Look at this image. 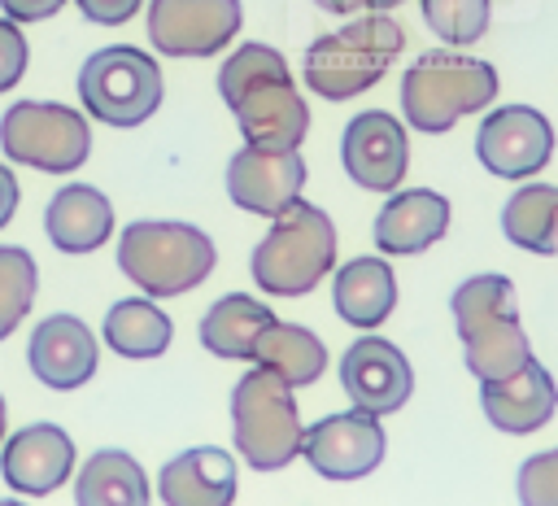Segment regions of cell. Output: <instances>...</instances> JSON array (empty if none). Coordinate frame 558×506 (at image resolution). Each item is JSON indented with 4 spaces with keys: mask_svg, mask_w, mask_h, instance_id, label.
I'll list each match as a JSON object with an SVG mask.
<instances>
[{
    "mask_svg": "<svg viewBox=\"0 0 558 506\" xmlns=\"http://www.w3.org/2000/svg\"><path fill=\"white\" fill-rule=\"evenodd\" d=\"M488 17H493L488 0H423V22L449 48H466V44L484 39Z\"/></svg>",
    "mask_w": 558,
    "mask_h": 506,
    "instance_id": "29",
    "label": "cell"
},
{
    "mask_svg": "<svg viewBox=\"0 0 558 506\" xmlns=\"http://www.w3.org/2000/svg\"><path fill=\"white\" fill-rule=\"evenodd\" d=\"M340 161L362 192H397L410 166L405 126L388 109H362L340 135Z\"/></svg>",
    "mask_w": 558,
    "mask_h": 506,
    "instance_id": "13",
    "label": "cell"
},
{
    "mask_svg": "<svg viewBox=\"0 0 558 506\" xmlns=\"http://www.w3.org/2000/svg\"><path fill=\"white\" fill-rule=\"evenodd\" d=\"M340 384L349 401L366 414H392L414 393V371L405 353L384 336H357L340 358Z\"/></svg>",
    "mask_w": 558,
    "mask_h": 506,
    "instance_id": "14",
    "label": "cell"
},
{
    "mask_svg": "<svg viewBox=\"0 0 558 506\" xmlns=\"http://www.w3.org/2000/svg\"><path fill=\"white\" fill-rule=\"evenodd\" d=\"M318 9H327V13H336V17H353V13H366L371 9V0H314Z\"/></svg>",
    "mask_w": 558,
    "mask_h": 506,
    "instance_id": "35",
    "label": "cell"
},
{
    "mask_svg": "<svg viewBox=\"0 0 558 506\" xmlns=\"http://www.w3.org/2000/svg\"><path fill=\"white\" fill-rule=\"evenodd\" d=\"M161 65L131 48V44H113V48H96L87 52V61L78 65V100L87 109V118L109 122V126H140L157 113L161 105Z\"/></svg>",
    "mask_w": 558,
    "mask_h": 506,
    "instance_id": "8",
    "label": "cell"
},
{
    "mask_svg": "<svg viewBox=\"0 0 558 506\" xmlns=\"http://www.w3.org/2000/svg\"><path fill=\"white\" fill-rule=\"evenodd\" d=\"M35 288H39L35 257L22 244H0V340L31 314Z\"/></svg>",
    "mask_w": 558,
    "mask_h": 506,
    "instance_id": "28",
    "label": "cell"
},
{
    "mask_svg": "<svg viewBox=\"0 0 558 506\" xmlns=\"http://www.w3.org/2000/svg\"><path fill=\"white\" fill-rule=\"evenodd\" d=\"M26 362H31V375H35L44 388L70 393V388H78V384H87V380L96 375L100 345H96L92 327H87L78 314H48V318L31 332Z\"/></svg>",
    "mask_w": 558,
    "mask_h": 506,
    "instance_id": "17",
    "label": "cell"
},
{
    "mask_svg": "<svg viewBox=\"0 0 558 506\" xmlns=\"http://www.w3.org/2000/svg\"><path fill=\"white\" fill-rule=\"evenodd\" d=\"M401 48H405V31L392 17L366 9L362 17L318 35L305 48V87H314L323 100H349L375 87Z\"/></svg>",
    "mask_w": 558,
    "mask_h": 506,
    "instance_id": "5",
    "label": "cell"
},
{
    "mask_svg": "<svg viewBox=\"0 0 558 506\" xmlns=\"http://www.w3.org/2000/svg\"><path fill=\"white\" fill-rule=\"evenodd\" d=\"M148 44L166 57L222 52L240 31V0H148Z\"/></svg>",
    "mask_w": 558,
    "mask_h": 506,
    "instance_id": "12",
    "label": "cell"
},
{
    "mask_svg": "<svg viewBox=\"0 0 558 506\" xmlns=\"http://www.w3.org/2000/svg\"><path fill=\"white\" fill-rule=\"evenodd\" d=\"M44 231L61 253H96L113 236V205L92 183H65L44 205Z\"/></svg>",
    "mask_w": 558,
    "mask_h": 506,
    "instance_id": "21",
    "label": "cell"
},
{
    "mask_svg": "<svg viewBox=\"0 0 558 506\" xmlns=\"http://www.w3.org/2000/svg\"><path fill=\"white\" fill-rule=\"evenodd\" d=\"M74 471V441L57 423H26L0 441V475L13 493H57Z\"/></svg>",
    "mask_w": 558,
    "mask_h": 506,
    "instance_id": "16",
    "label": "cell"
},
{
    "mask_svg": "<svg viewBox=\"0 0 558 506\" xmlns=\"http://www.w3.org/2000/svg\"><path fill=\"white\" fill-rule=\"evenodd\" d=\"M65 0H0L4 17L13 22H44V17H57Z\"/></svg>",
    "mask_w": 558,
    "mask_h": 506,
    "instance_id": "33",
    "label": "cell"
},
{
    "mask_svg": "<svg viewBox=\"0 0 558 506\" xmlns=\"http://www.w3.org/2000/svg\"><path fill=\"white\" fill-rule=\"evenodd\" d=\"M519 502L523 506H558V449L532 454L519 467Z\"/></svg>",
    "mask_w": 558,
    "mask_h": 506,
    "instance_id": "30",
    "label": "cell"
},
{
    "mask_svg": "<svg viewBox=\"0 0 558 506\" xmlns=\"http://www.w3.org/2000/svg\"><path fill=\"white\" fill-rule=\"evenodd\" d=\"M218 262L214 240L192 222L140 218L118 236V266L144 297H183L209 279Z\"/></svg>",
    "mask_w": 558,
    "mask_h": 506,
    "instance_id": "4",
    "label": "cell"
},
{
    "mask_svg": "<svg viewBox=\"0 0 558 506\" xmlns=\"http://www.w3.org/2000/svg\"><path fill=\"white\" fill-rule=\"evenodd\" d=\"M397 4H405V0H371L375 13H388V9H397Z\"/></svg>",
    "mask_w": 558,
    "mask_h": 506,
    "instance_id": "36",
    "label": "cell"
},
{
    "mask_svg": "<svg viewBox=\"0 0 558 506\" xmlns=\"http://www.w3.org/2000/svg\"><path fill=\"white\" fill-rule=\"evenodd\" d=\"M275 323L270 305L244 297V292H227L218 297L205 318H201V345L214 353V358H231V362H244L257 345V336Z\"/></svg>",
    "mask_w": 558,
    "mask_h": 506,
    "instance_id": "24",
    "label": "cell"
},
{
    "mask_svg": "<svg viewBox=\"0 0 558 506\" xmlns=\"http://www.w3.org/2000/svg\"><path fill=\"white\" fill-rule=\"evenodd\" d=\"M480 406L497 432L527 436V432L545 427L549 414L558 410V384L536 358H527L506 380H480Z\"/></svg>",
    "mask_w": 558,
    "mask_h": 506,
    "instance_id": "18",
    "label": "cell"
},
{
    "mask_svg": "<svg viewBox=\"0 0 558 506\" xmlns=\"http://www.w3.org/2000/svg\"><path fill=\"white\" fill-rule=\"evenodd\" d=\"M501 231L510 244L527 253H554L558 249V188L554 183H523L501 205Z\"/></svg>",
    "mask_w": 558,
    "mask_h": 506,
    "instance_id": "27",
    "label": "cell"
},
{
    "mask_svg": "<svg viewBox=\"0 0 558 506\" xmlns=\"http://www.w3.org/2000/svg\"><path fill=\"white\" fill-rule=\"evenodd\" d=\"M26 57H31V48H26L22 26L13 17H0V92L17 87V79L26 74Z\"/></svg>",
    "mask_w": 558,
    "mask_h": 506,
    "instance_id": "31",
    "label": "cell"
},
{
    "mask_svg": "<svg viewBox=\"0 0 558 506\" xmlns=\"http://www.w3.org/2000/svg\"><path fill=\"white\" fill-rule=\"evenodd\" d=\"M305 188V157L296 148H262L244 144L227 161V196L262 218H275Z\"/></svg>",
    "mask_w": 558,
    "mask_h": 506,
    "instance_id": "15",
    "label": "cell"
},
{
    "mask_svg": "<svg viewBox=\"0 0 558 506\" xmlns=\"http://www.w3.org/2000/svg\"><path fill=\"white\" fill-rule=\"evenodd\" d=\"M248 362L275 371L288 388H305V384H314V380L323 375V366H327V345H323L310 327H301V323H279V318H275V323L257 336Z\"/></svg>",
    "mask_w": 558,
    "mask_h": 506,
    "instance_id": "23",
    "label": "cell"
},
{
    "mask_svg": "<svg viewBox=\"0 0 558 506\" xmlns=\"http://www.w3.org/2000/svg\"><path fill=\"white\" fill-rule=\"evenodd\" d=\"M331 301L349 327L375 332L397 305V275L384 257H353V262L336 266Z\"/></svg>",
    "mask_w": 558,
    "mask_h": 506,
    "instance_id": "22",
    "label": "cell"
},
{
    "mask_svg": "<svg viewBox=\"0 0 558 506\" xmlns=\"http://www.w3.org/2000/svg\"><path fill=\"white\" fill-rule=\"evenodd\" d=\"M449 310L458 323L462 358L475 380H506L532 358L519 301H514V284L506 275L462 279L449 297Z\"/></svg>",
    "mask_w": 558,
    "mask_h": 506,
    "instance_id": "2",
    "label": "cell"
},
{
    "mask_svg": "<svg viewBox=\"0 0 558 506\" xmlns=\"http://www.w3.org/2000/svg\"><path fill=\"white\" fill-rule=\"evenodd\" d=\"M157 497L166 506H227L235 497V458L218 445L183 449L161 467Z\"/></svg>",
    "mask_w": 558,
    "mask_h": 506,
    "instance_id": "20",
    "label": "cell"
},
{
    "mask_svg": "<svg viewBox=\"0 0 558 506\" xmlns=\"http://www.w3.org/2000/svg\"><path fill=\"white\" fill-rule=\"evenodd\" d=\"M231 432L235 449L253 471H283L301 454V414L292 401V388L266 371L253 366L231 388Z\"/></svg>",
    "mask_w": 558,
    "mask_h": 506,
    "instance_id": "7",
    "label": "cell"
},
{
    "mask_svg": "<svg viewBox=\"0 0 558 506\" xmlns=\"http://www.w3.org/2000/svg\"><path fill=\"white\" fill-rule=\"evenodd\" d=\"M105 345L122 358H161L170 349V314L153 297H126L113 301L105 314Z\"/></svg>",
    "mask_w": 558,
    "mask_h": 506,
    "instance_id": "26",
    "label": "cell"
},
{
    "mask_svg": "<svg viewBox=\"0 0 558 506\" xmlns=\"http://www.w3.org/2000/svg\"><path fill=\"white\" fill-rule=\"evenodd\" d=\"M0 441H4V397H0Z\"/></svg>",
    "mask_w": 558,
    "mask_h": 506,
    "instance_id": "37",
    "label": "cell"
},
{
    "mask_svg": "<svg viewBox=\"0 0 558 506\" xmlns=\"http://www.w3.org/2000/svg\"><path fill=\"white\" fill-rule=\"evenodd\" d=\"M218 96L235 113L244 144L301 148L310 131V109L292 83L288 61L270 44H240L218 70Z\"/></svg>",
    "mask_w": 558,
    "mask_h": 506,
    "instance_id": "1",
    "label": "cell"
},
{
    "mask_svg": "<svg viewBox=\"0 0 558 506\" xmlns=\"http://www.w3.org/2000/svg\"><path fill=\"white\" fill-rule=\"evenodd\" d=\"M384 454H388V441H384L379 414H366L357 406L327 414L301 432V458L323 480H362L384 462Z\"/></svg>",
    "mask_w": 558,
    "mask_h": 506,
    "instance_id": "10",
    "label": "cell"
},
{
    "mask_svg": "<svg viewBox=\"0 0 558 506\" xmlns=\"http://www.w3.org/2000/svg\"><path fill=\"white\" fill-rule=\"evenodd\" d=\"M475 157L497 179H527L554 157V126L532 105H501L480 122Z\"/></svg>",
    "mask_w": 558,
    "mask_h": 506,
    "instance_id": "11",
    "label": "cell"
},
{
    "mask_svg": "<svg viewBox=\"0 0 558 506\" xmlns=\"http://www.w3.org/2000/svg\"><path fill=\"white\" fill-rule=\"evenodd\" d=\"M74 4H78V13H83L87 22H96V26H122V22H131V17L140 13L144 0H74Z\"/></svg>",
    "mask_w": 558,
    "mask_h": 506,
    "instance_id": "32",
    "label": "cell"
},
{
    "mask_svg": "<svg viewBox=\"0 0 558 506\" xmlns=\"http://www.w3.org/2000/svg\"><path fill=\"white\" fill-rule=\"evenodd\" d=\"M497 96V70L466 52H418L410 70L401 74V113L414 131L440 135L458 118L488 109Z\"/></svg>",
    "mask_w": 558,
    "mask_h": 506,
    "instance_id": "6",
    "label": "cell"
},
{
    "mask_svg": "<svg viewBox=\"0 0 558 506\" xmlns=\"http://www.w3.org/2000/svg\"><path fill=\"white\" fill-rule=\"evenodd\" d=\"M331 266H336V227L318 205L301 196L275 214L270 231L257 240L248 257L253 284L270 297H305L323 284Z\"/></svg>",
    "mask_w": 558,
    "mask_h": 506,
    "instance_id": "3",
    "label": "cell"
},
{
    "mask_svg": "<svg viewBox=\"0 0 558 506\" xmlns=\"http://www.w3.org/2000/svg\"><path fill=\"white\" fill-rule=\"evenodd\" d=\"M449 201L432 188H410V192H392L379 214H375V244L388 257H410L432 249L445 231H449Z\"/></svg>",
    "mask_w": 558,
    "mask_h": 506,
    "instance_id": "19",
    "label": "cell"
},
{
    "mask_svg": "<svg viewBox=\"0 0 558 506\" xmlns=\"http://www.w3.org/2000/svg\"><path fill=\"white\" fill-rule=\"evenodd\" d=\"M78 506H144L148 502V475L126 449H96L74 480Z\"/></svg>",
    "mask_w": 558,
    "mask_h": 506,
    "instance_id": "25",
    "label": "cell"
},
{
    "mask_svg": "<svg viewBox=\"0 0 558 506\" xmlns=\"http://www.w3.org/2000/svg\"><path fill=\"white\" fill-rule=\"evenodd\" d=\"M17 196H22V188L9 170V161H0V227H9V218L17 214Z\"/></svg>",
    "mask_w": 558,
    "mask_h": 506,
    "instance_id": "34",
    "label": "cell"
},
{
    "mask_svg": "<svg viewBox=\"0 0 558 506\" xmlns=\"http://www.w3.org/2000/svg\"><path fill=\"white\" fill-rule=\"evenodd\" d=\"M0 148L9 161L70 174L92 153V126L78 109L61 100H17L0 118Z\"/></svg>",
    "mask_w": 558,
    "mask_h": 506,
    "instance_id": "9",
    "label": "cell"
}]
</instances>
